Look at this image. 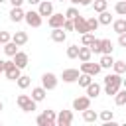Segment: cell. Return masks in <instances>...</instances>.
<instances>
[{
  "label": "cell",
  "mask_w": 126,
  "mask_h": 126,
  "mask_svg": "<svg viewBox=\"0 0 126 126\" xmlns=\"http://www.w3.org/2000/svg\"><path fill=\"white\" fill-rule=\"evenodd\" d=\"M120 87H122V77L118 73H110L104 77V93L108 96H114L120 91Z\"/></svg>",
  "instance_id": "cell-1"
},
{
  "label": "cell",
  "mask_w": 126,
  "mask_h": 126,
  "mask_svg": "<svg viewBox=\"0 0 126 126\" xmlns=\"http://www.w3.org/2000/svg\"><path fill=\"white\" fill-rule=\"evenodd\" d=\"M22 69L14 63V59L12 61H4V75H6V79H10V81H18L20 79V73Z\"/></svg>",
  "instance_id": "cell-2"
},
{
  "label": "cell",
  "mask_w": 126,
  "mask_h": 126,
  "mask_svg": "<svg viewBox=\"0 0 126 126\" xmlns=\"http://www.w3.org/2000/svg\"><path fill=\"white\" fill-rule=\"evenodd\" d=\"M41 18H43V16H41L37 10H28L24 20L28 22V26H32V28H39V26H41Z\"/></svg>",
  "instance_id": "cell-3"
},
{
  "label": "cell",
  "mask_w": 126,
  "mask_h": 126,
  "mask_svg": "<svg viewBox=\"0 0 126 126\" xmlns=\"http://www.w3.org/2000/svg\"><path fill=\"white\" fill-rule=\"evenodd\" d=\"M41 85L47 89V91H53L57 87V75L55 73H43L41 75Z\"/></svg>",
  "instance_id": "cell-4"
},
{
  "label": "cell",
  "mask_w": 126,
  "mask_h": 126,
  "mask_svg": "<svg viewBox=\"0 0 126 126\" xmlns=\"http://www.w3.org/2000/svg\"><path fill=\"white\" fill-rule=\"evenodd\" d=\"M100 69H102L100 63H91V61H83V63H81V71H83V73H89V75H93V77L98 75Z\"/></svg>",
  "instance_id": "cell-5"
},
{
  "label": "cell",
  "mask_w": 126,
  "mask_h": 126,
  "mask_svg": "<svg viewBox=\"0 0 126 126\" xmlns=\"http://www.w3.org/2000/svg\"><path fill=\"white\" fill-rule=\"evenodd\" d=\"M73 124V112L71 110H61L57 114V126H71Z\"/></svg>",
  "instance_id": "cell-6"
},
{
  "label": "cell",
  "mask_w": 126,
  "mask_h": 126,
  "mask_svg": "<svg viewBox=\"0 0 126 126\" xmlns=\"http://www.w3.org/2000/svg\"><path fill=\"white\" fill-rule=\"evenodd\" d=\"M65 16L63 14H51L49 18H47V24H49V28L53 30V28H63V24H65Z\"/></svg>",
  "instance_id": "cell-7"
},
{
  "label": "cell",
  "mask_w": 126,
  "mask_h": 126,
  "mask_svg": "<svg viewBox=\"0 0 126 126\" xmlns=\"http://www.w3.org/2000/svg\"><path fill=\"white\" fill-rule=\"evenodd\" d=\"M73 22H75V32H79L81 35L89 32V24H87V18H83L81 14H79L77 18H73Z\"/></svg>",
  "instance_id": "cell-8"
},
{
  "label": "cell",
  "mask_w": 126,
  "mask_h": 126,
  "mask_svg": "<svg viewBox=\"0 0 126 126\" xmlns=\"http://www.w3.org/2000/svg\"><path fill=\"white\" fill-rule=\"evenodd\" d=\"M79 69H63V73H61V79L65 81V83H75V81H79Z\"/></svg>",
  "instance_id": "cell-9"
},
{
  "label": "cell",
  "mask_w": 126,
  "mask_h": 126,
  "mask_svg": "<svg viewBox=\"0 0 126 126\" xmlns=\"http://www.w3.org/2000/svg\"><path fill=\"white\" fill-rule=\"evenodd\" d=\"M73 108L75 110H85V108H91V96H77L73 100Z\"/></svg>",
  "instance_id": "cell-10"
},
{
  "label": "cell",
  "mask_w": 126,
  "mask_h": 126,
  "mask_svg": "<svg viewBox=\"0 0 126 126\" xmlns=\"http://www.w3.org/2000/svg\"><path fill=\"white\" fill-rule=\"evenodd\" d=\"M24 18H26V12L22 10V6H12V10H10V20L18 24V22H22Z\"/></svg>",
  "instance_id": "cell-11"
},
{
  "label": "cell",
  "mask_w": 126,
  "mask_h": 126,
  "mask_svg": "<svg viewBox=\"0 0 126 126\" xmlns=\"http://www.w3.org/2000/svg\"><path fill=\"white\" fill-rule=\"evenodd\" d=\"M18 47H20V45H18L16 41H12V39H10L8 43H4V45H2V51H4V53H6L8 57H14V55H16L18 51H20Z\"/></svg>",
  "instance_id": "cell-12"
},
{
  "label": "cell",
  "mask_w": 126,
  "mask_h": 126,
  "mask_svg": "<svg viewBox=\"0 0 126 126\" xmlns=\"http://www.w3.org/2000/svg\"><path fill=\"white\" fill-rule=\"evenodd\" d=\"M37 12H39L41 16H51V14H53V4H51L49 0H41Z\"/></svg>",
  "instance_id": "cell-13"
},
{
  "label": "cell",
  "mask_w": 126,
  "mask_h": 126,
  "mask_svg": "<svg viewBox=\"0 0 126 126\" xmlns=\"http://www.w3.org/2000/svg\"><path fill=\"white\" fill-rule=\"evenodd\" d=\"M45 94H47V89L41 85V87H35V89H32V98L35 100V102H41L43 98H45Z\"/></svg>",
  "instance_id": "cell-14"
},
{
  "label": "cell",
  "mask_w": 126,
  "mask_h": 126,
  "mask_svg": "<svg viewBox=\"0 0 126 126\" xmlns=\"http://www.w3.org/2000/svg\"><path fill=\"white\" fill-rule=\"evenodd\" d=\"M65 37H67V33H65V30H63V28H53V32H51V39H53V41L63 43V41H65Z\"/></svg>",
  "instance_id": "cell-15"
},
{
  "label": "cell",
  "mask_w": 126,
  "mask_h": 126,
  "mask_svg": "<svg viewBox=\"0 0 126 126\" xmlns=\"http://www.w3.org/2000/svg\"><path fill=\"white\" fill-rule=\"evenodd\" d=\"M12 59H14V63H16L20 69H24V67L28 65V53H24V51H18Z\"/></svg>",
  "instance_id": "cell-16"
},
{
  "label": "cell",
  "mask_w": 126,
  "mask_h": 126,
  "mask_svg": "<svg viewBox=\"0 0 126 126\" xmlns=\"http://www.w3.org/2000/svg\"><path fill=\"white\" fill-rule=\"evenodd\" d=\"M91 55H93V49H91L89 45L79 47V59H81V61H91Z\"/></svg>",
  "instance_id": "cell-17"
},
{
  "label": "cell",
  "mask_w": 126,
  "mask_h": 126,
  "mask_svg": "<svg viewBox=\"0 0 126 126\" xmlns=\"http://www.w3.org/2000/svg\"><path fill=\"white\" fill-rule=\"evenodd\" d=\"M98 63H100V67H102V69H110V67L114 65L112 53H110V55H108V53H102V57H100V61H98Z\"/></svg>",
  "instance_id": "cell-18"
},
{
  "label": "cell",
  "mask_w": 126,
  "mask_h": 126,
  "mask_svg": "<svg viewBox=\"0 0 126 126\" xmlns=\"http://www.w3.org/2000/svg\"><path fill=\"white\" fill-rule=\"evenodd\" d=\"M98 94H100V85H98V83H91V85L87 87V96L96 98Z\"/></svg>",
  "instance_id": "cell-19"
},
{
  "label": "cell",
  "mask_w": 126,
  "mask_h": 126,
  "mask_svg": "<svg viewBox=\"0 0 126 126\" xmlns=\"http://www.w3.org/2000/svg\"><path fill=\"white\" fill-rule=\"evenodd\" d=\"M12 41H16L18 45H26V43H28V33H26V32H16V33L12 35Z\"/></svg>",
  "instance_id": "cell-20"
},
{
  "label": "cell",
  "mask_w": 126,
  "mask_h": 126,
  "mask_svg": "<svg viewBox=\"0 0 126 126\" xmlns=\"http://www.w3.org/2000/svg\"><path fill=\"white\" fill-rule=\"evenodd\" d=\"M112 30H114L116 33H124V32H126V20H124V18L114 20V22H112Z\"/></svg>",
  "instance_id": "cell-21"
},
{
  "label": "cell",
  "mask_w": 126,
  "mask_h": 126,
  "mask_svg": "<svg viewBox=\"0 0 126 126\" xmlns=\"http://www.w3.org/2000/svg\"><path fill=\"white\" fill-rule=\"evenodd\" d=\"M91 83H93V75H89V73H83V71H81V75H79V85L87 89Z\"/></svg>",
  "instance_id": "cell-22"
},
{
  "label": "cell",
  "mask_w": 126,
  "mask_h": 126,
  "mask_svg": "<svg viewBox=\"0 0 126 126\" xmlns=\"http://www.w3.org/2000/svg\"><path fill=\"white\" fill-rule=\"evenodd\" d=\"M96 118H98V114H96L94 110H91V108H85V110H83V120H85V122H94Z\"/></svg>",
  "instance_id": "cell-23"
},
{
  "label": "cell",
  "mask_w": 126,
  "mask_h": 126,
  "mask_svg": "<svg viewBox=\"0 0 126 126\" xmlns=\"http://www.w3.org/2000/svg\"><path fill=\"white\" fill-rule=\"evenodd\" d=\"M114 102H116L118 106H124V104H126V89H120V91L114 94Z\"/></svg>",
  "instance_id": "cell-24"
},
{
  "label": "cell",
  "mask_w": 126,
  "mask_h": 126,
  "mask_svg": "<svg viewBox=\"0 0 126 126\" xmlns=\"http://www.w3.org/2000/svg\"><path fill=\"white\" fill-rule=\"evenodd\" d=\"M98 22H100V26H108L110 22H112V16H110V12H100L98 14Z\"/></svg>",
  "instance_id": "cell-25"
},
{
  "label": "cell",
  "mask_w": 126,
  "mask_h": 126,
  "mask_svg": "<svg viewBox=\"0 0 126 126\" xmlns=\"http://www.w3.org/2000/svg\"><path fill=\"white\" fill-rule=\"evenodd\" d=\"M94 39H96V37H94V33H93V32H87V33H83V35H81V43H83V45H89V47H91V43H93Z\"/></svg>",
  "instance_id": "cell-26"
},
{
  "label": "cell",
  "mask_w": 126,
  "mask_h": 126,
  "mask_svg": "<svg viewBox=\"0 0 126 126\" xmlns=\"http://www.w3.org/2000/svg\"><path fill=\"white\" fill-rule=\"evenodd\" d=\"M93 6H94V12H104L106 10V6H108V0H94L93 2Z\"/></svg>",
  "instance_id": "cell-27"
},
{
  "label": "cell",
  "mask_w": 126,
  "mask_h": 126,
  "mask_svg": "<svg viewBox=\"0 0 126 126\" xmlns=\"http://www.w3.org/2000/svg\"><path fill=\"white\" fill-rule=\"evenodd\" d=\"M67 57L69 59H79V45H69L67 47Z\"/></svg>",
  "instance_id": "cell-28"
},
{
  "label": "cell",
  "mask_w": 126,
  "mask_h": 126,
  "mask_svg": "<svg viewBox=\"0 0 126 126\" xmlns=\"http://www.w3.org/2000/svg\"><path fill=\"white\" fill-rule=\"evenodd\" d=\"M112 69H114V73H118V75L126 73V61H114Z\"/></svg>",
  "instance_id": "cell-29"
},
{
  "label": "cell",
  "mask_w": 126,
  "mask_h": 126,
  "mask_svg": "<svg viewBox=\"0 0 126 126\" xmlns=\"http://www.w3.org/2000/svg\"><path fill=\"white\" fill-rule=\"evenodd\" d=\"M114 12L120 14V16H126V0H118L116 6H114Z\"/></svg>",
  "instance_id": "cell-30"
},
{
  "label": "cell",
  "mask_w": 126,
  "mask_h": 126,
  "mask_svg": "<svg viewBox=\"0 0 126 126\" xmlns=\"http://www.w3.org/2000/svg\"><path fill=\"white\" fill-rule=\"evenodd\" d=\"M87 24H89V32H96L98 30V26H100V22H98V18H89L87 20Z\"/></svg>",
  "instance_id": "cell-31"
},
{
  "label": "cell",
  "mask_w": 126,
  "mask_h": 126,
  "mask_svg": "<svg viewBox=\"0 0 126 126\" xmlns=\"http://www.w3.org/2000/svg\"><path fill=\"white\" fill-rule=\"evenodd\" d=\"M16 83H18V87H20V89H28L32 81H30V77H28V75H20V79H18Z\"/></svg>",
  "instance_id": "cell-32"
},
{
  "label": "cell",
  "mask_w": 126,
  "mask_h": 126,
  "mask_svg": "<svg viewBox=\"0 0 126 126\" xmlns=\"http://www.w3.org/2000/svg\"><path fill=\"white\" fill-rule=\"evenodd\" d=\"M30 100H32V94H20V96L16 98V102H18V106H20V108H24Z\"/></svg>",
  "instance_id": "cell-33"
},
{
  "label": "cell",
  "mask_w": 126,
  "mask_h": 126,
  "mask_svg": "<svg viewBox=\"0 0 126 126\" xmlns=\"http://www.w3.org/2000/svg\"><path fill=\"white\" fill-rule=\"evenodd\" d=\"M91 49H93V53H102V39H94L91 43Z\"/></svg>",
  "instance_id": "cell-34"
},
{
  "label": "cell",
  "mask_w": 126,
  "mask_h": 126,
  "mask_svg": "<svg viewBox=\"0 0 126 126\" xmlns=\"http://www.w3.org/2000/svg\"><path fill=\"white\" fill-rule=\"evenodd\" d=\"M112 49H114V47H112V41H110V39H102V53H108V55H110Z\"/></svg>",
  "instance_id": "cell-35"
},
{
  "label": "cell",
  "mask_w": 126,
  "mask_h": 126,
  "mask_svg": "<svg viewBox=\"0 0 126 126\" xmlns=\"http://www.w3.org/2000/svg\"><path fill=\"white\" fill-rule=\"evenodd\" d=\"M77 16H79V10H77L75 6L67 8V12H65V18H71V20H73V18H77Z\"/></svg>",
  "instance_id": "cell-36"
},
{
  "label": "cell",
  "mask_w": 126,
  "mask_h": 126,
  "mask_svg": "<svg viewBox=\"0 0 126 126\" xmlns=\"http://www.w3.org/2000/svg\"><path fill=\"white\" fill-rule=\"evenodd\" d=\"M63 30H65V32H73V30H75V22H73L71 18H67L65 24H63Z\"/></svg>",
  "instance_id": "cell-37"
},
{
  "label": "cell",
  "mask_w": 126,
  "mask_h": 126,
  "mask_svg": "<svg viewBox=\"0 0 126 126\" xmlns=\"http://www.w3.org/2000/svg\"><path fill=\"white\" fill-rule=\"evenodd\" d=\"M10 39H12V35H10V32H4V30H2V32H0V43L4 45V43H8Z\"/></svg>",
  "instance_id": "cell-38"
},
{
  "label": "cell",
  "mask_w": 126,
  "mask_h": 126,
  "mask_svg": "<svg viewBox=\"0 0 126 126\" xmlns=\"http://www.w3.org/2000/svg\"><path fill=\"white\" fill-rule=\"evenodd\" d=\"M100 118H102L104 122H108V120L114 118V114H112V110H102V112H100Z\"/></svg>",
  "instance_id": "cell-39"
},
{
  "label": "cell",
  "mask_w": 126,
  "mask_h": 126,
  "mask_svg": "<svg viewBox=\"0 0 126 126\" xmlns=\"http://www.w3.org/2000/svg\"><path fill=\"white\" fill-rule=\"evenodd\" d=\"M37 124H39V126H51V124H49V120H47V116H45L43 112L37 116Z\"/></svg>",
  "instance_id": "cell-40"
},
{
  "label": "cell",
  "mask_w": 126,
  "mask_h": 126,
  "mask_svg": "<svg viewBox=\"0 0 126 126\" xmlns=\"http://www.w3.org/2000/svg\"><path fill=\"white\" fill-rule=\"evenodd\" d=\"M22 110H24V112H33V110H35V100L32 98V100H30V102H28V104L22 108Z\"/></svg>",
  "instance_id": "cell-41"
},
{
  "label": "cell",
  "mask_w": 126,
  "mask_h": 126,
  "mask_svg": "<svg viewBox=\"0 0 126 126\" xmlns=\"http://www.w3.org/2000/svg\"><path fill=\"white\" fill-rule=\"evenodd\" d=\"M118 45L120 47H126V32L124 33H118Z\"/></svg>",
  "instance_id": "cell-42"
},
{
  "label": "cell",
  "mask_w": 126,
  "mask_h": 126,
  "mask_svg": "<svg viewBox=\"0 0 126 126\" xmlns=\"http://www.w3.org/2000/svg\"><path fill=\"white\" fill-rule=\"evenodd\" d=\"M24 2H26V0H10V4H12V6H22Z\"/></svg>",
  "instance_id": "cell-43"
},
{
  "label": "cell",
  "mask_w": 126,
  "mask_h": 126,
  "mask_svg": "<svg viewBox=\"0 0 126 126\" xmlns=\"http://www.w3.org/2000/svg\"><path fill=\"white\" fill-rule=\"evenodd\" d=\"M26 2H28V4H32V6H33V4H39V2H41V0H26Z\"/></svg>",
  "instance_id": "cell-44"
},
{
  "label": "cell",
  "mask_w": 126,
  "mask_h": 126,
  "mask_svg": "<svg viewBox=\"0 0 126 126\" xmlns=\"http://www.w3.org/2000/svg\"><path fill=\"white\" fill-rule=\"evenodd\" d=\"M69 2H71L73 6H75V4H83V0H69Z\"/></svg>",
  "instance_id": "cell-45"
},
{
  "label": "cell",
  "mask_w": 126,
  "mask_h": 126,
  "mask_svg": "<svg viewBox=\"0 0 126 126\" xmlns=\"http://www.w3.org/2000/svg\"><path fill=\"white\" fill-rule=\"evenodd\" d=\"M94 0H83V6H89V4H93Z\"/></svg>",
  "instance_id": "cell-46"
},
{
  "label": "cell",
  "mask_w": 126,
  "mask_h": 126,
  "mask_svg": "<svg viewBox=\"0 0 126 126\" xmlns=\"http://www.w3.org/2000/svg\"><path fill=\"white\" fill-rule=\"evenodd\" d=\"M0 73H4V61H0Z\"/></svg>",
  "instance_id": "cell-47"
},
{
  "label": "cell",
  "mask_w": 126,
  "mask_h": 126,
  "mask_svg": "<svg viewBox=\"0 0 126 126\" xmlns=\"http://www.w3.org/2000/svg\"><path fill=\"white\" fill-rule=\"evenodd\" d=\"M122 87H124V89H126V79H122Z\"/></svg>",
  "instance_id": "cell-48"
},
{
  "label": "cell",
  "mask_w": 126,
  "mask_h": 126,
  "mask_svg": "<svg viewBox=\"0 0 126 126\" xmlns=\"http://www.w3.org/2000/svg\"><path fill=\"white\" fill-rule=\"evenodd\" d=\"M2 108H4V104H2V100H0V110H2Z\"/></svg>",
  "instance_id": "cell-49"
},
{
  "label": "cell",
  "mask_w": 126,
  "mask_h": 126,
  "mask_svg": "<svg viewBox=\"0 0 126 126\" xmlns=\"http://www.w3.org/2000/svg\"><path fill=\"white\" fill-rule=\"evenodd\" d=\"M2 2H8V0H0V4H2Z\"/></svg>",
  "instance_id": "cell-50"
},
{
  "label": "cell",
  "mask_w": 126,
  "mask_h": 126,
  "mask_svg": "<svg viewBox=\"0 0 126 126\" xmlns=\"http://www.w3.org/2000/svg\"><path fill=\"white\" fill-rule=\"evenodd\" d=\"M59 2H65V0H59Z\"/></svg>",
  "instance_id": "cell-51"
},
{
  "label": "cell",
  "mask_w": 126,
  "mask_h": 126,
  "mask_svg": "<svg viewBox=\"0 0 126 126\" xmlns=\"http://www.w3.org/2000/svg\"><path fill=\"white\" fill-rule=\"evenodd\" d=\"M0 49H2V43H0Z\"/></svg>",
  "instance_id": "cell-52"
}]
</instances>
